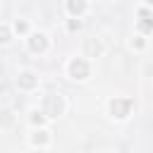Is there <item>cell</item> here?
<instances>
[{
    "label": "cell",
    "instance_id": "1",
    "mask_svg": "<svg viewBox=\"0 0 153 153\" xmlns=\"http://www.w3.org/2000/svg\"><path fill=\"white\" fill-rule=\"evenodd\" d=\"M69 69H72V76H74V79H84V76L88 74V67H86L84 60H74Z\"/></svg>",
    "mask_w": 153,
    "mask_h": 153
},
{
    "label": "cell",
    "instance_id": "2",
    "mask_svg": "<svg viewBox=\"0 0 153 153\" xmlns=\"http://www.w3.org/2000/svg\"><path fill=\"white\" fill-rule=\"evenodd\" d=\"M60 110H62V100L55 98V96H50V98L45 100V112H48V115H57Z\"/></svg>",
    "mask_w": 153,
    "mask_h": 153
},
{
    "label": "cell",
    "instance_id": "3",
    "mask_svg": "<svg viewBox=\"0 0 153 153\" xmlns=\"http://www.w3.org/2000/svg\"><path fill=\"white\" fill-rule=\"evenodd\" d=\"M129 100H112V112H115V117H124L127 115V110H129Z\"/></svg>",
    "mask_w": 153,
    "mask_h": 153
},
{
    "label": "cell",
    "instance_id": "4",
    "mask_svg": "<svg viewBox=\"0 0 153 153\" xmlns=\"http://www.w3.org/2000/svg\"><path fill=\"white\" fill-rule=\"evenodd\" d=\"M45 48V38L43 36H33L31 38V50H43Z\"/></svg>",
    "mask_w": 153,
    "mask_h": 153
},
{
    "label": "cell",
    "instance_id": "5",
    "mask_svg": "<svg viewBox=\"0 0 153 153\" xmlns=\"http://www.w3.org/2000/svg\"><path fill=\"white\" fill-rule=\"evenodd\" d=\"M19 84H22V86H33V84H36V79H33V74H22Z\"/></svg>",
    "mask_w": 153,
    "mask_h": 153
},
{
    "label": "cell",
    "instance_id": "6",
    "mask_svg": "<svg viewBox=\"0 0 153 153\" xmlns=\"http://www.w3.org/2000/svg\"><path fill=\"white\" fill-rule=\"evenodd\" d=\"M69 10L72 12H81L84 10V2H69Z\"/></svg>",
    "mask_w": 153,
    "mask_h": 153
},
{
    "label": "cell",
    "instance_id": "7",
    "mask_svg": "<svg viewBox=\"0 0 153 153\" xmlns=\"http://www.w3.org/2000/svg\"><path fill=\"white\" fill-rule=\"evenodd\" d=\"M86 48H88V53H98V50H100V45H98V43H93V41H88V43H86Z\"/></svg>",
    "mask_w": 153,
    "mask_h": 153
},
{
    "label": "cell",
    "instance_id": "8",
    "mask_svg": "<svg viewBox=\"0 0 153 153\" xmlns=\"http://www.w3.org/2000/svg\"><path fill=\"white\" fill-rule=\"evenodd\" d=\"M10 38V33H7V29L5 26H0V41H7Z\"/></svg>",
    "mask_w": 153,
    "mask_h": 153
},
{
    "label": "cell",
    "instance_id": "9",
    "mask_svg": "<svg viewBox=\"0 0 153 153\" xmlns=\"http://www.w3.org/2000/svg\"><path fill=\"white\" fill-rule=\"evenodd\" d=\"M141 26H143V29H153V22L146 17V22H141Z\"/></svg>",
    "mask_w": 153,
    "mask_h": 153
}]
</instances>
